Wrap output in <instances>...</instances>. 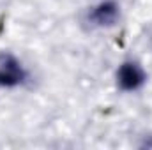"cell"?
<instances>
[{"label": "cell", "mask_w": 152, "mask_h": 150, "mask_svg": "<svg viewBox=\"0 0 152 150\" xmlns=\"http://www.w3.org/2000/svg\"><path fill=\"white\" fill-rule=\"evenodd\" d=\"M147 79L145 71L142 69L140 64L136 62H124L120 67H118V73H117V83L122 90L126 92H131V90H138Z\"/></svg>", "instance_id": "2"}, {"label": "cell", "mask_w": 152, "mask_h": 150, "mask_svg": "<svg viewBox=\"0 0 152 150\" xmlns=\"http://www.w3.org/2000/svg\"><path fill=\"white\" fill-rule=\"evenodd\" d=\"M27 73L21 64L9 53L0 55V87H18L25 81Z\"/></svg>", "instance_id": "1"}, {"label": "cell", "mask_w": 152, "mask_h": 150, "mask_svg": "<svg viewBox=\"0 0 152 150\" xmlns=\"http://www.w3.org/2000/svg\"><path fill=\"white\" fill-rule=\"evenodd\" d=\"M88 20L96 27H113L117 23V20H118V5L113 0L101 2L90 11Z\"/></svg>", "instance_id": "3"}]
</instances>
